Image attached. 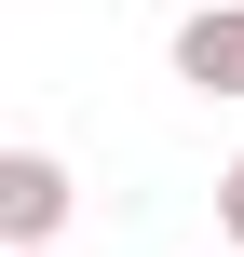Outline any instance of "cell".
<instances>
[{"mask_svg":"<svg viewBox=\"0 0 244 257\" xmlns=\"http://www.w3.org/2000/svg\"><path fill=\"white\" fill-rule=\"evenodd\" d=\"M54 230H68V163L0 149V257H54Z\"/></svg>","mask_w":244,"mask_h":257,"instance_id":"obj_1","label":"cell"},{"mask_svg":"<svg viewBox=\"0 0 244 257\" xmlns=\"http://www.w3.org/2000/svg\"><path fill=\"white\" fill-rule=\"evenodd\" d=\"M177 81L244 108V0H204V14H177Z\"/></svg>","mask_w":244,"mask_h":257,"instance_id":"obj_2","label":"cell"},{"mask_svg":"<svg viewBox=\"0 0 244 257\" xmlns=\"http://www.w3.org/2000/svg\"><path fill=\"white\" fill-rule=\"evenodd\" d=\"M217 230H231V244H244V163H231V176H217Z\"/></svg>","mask_w":244,"mask_h":257,"instance_id":"obj_3","label":"cell"},{"mask_svg":"<svg viewBox=\"0 0 244 257\" xmlns=\"http://www.w3.org/2000/svg\"><path fill=\"white\" fill-rule=\"evenodd\" d=\"M177 14H204V0H177Z\"/></svg>","mask_w":244,"mask_h":257,"instance_id":"obj_4","label":"cell"}]
</instances>
